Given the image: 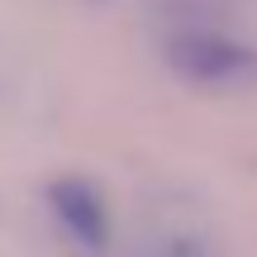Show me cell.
<instances>
[{"mask_svg":"<svg viewBox=\"0 0 257 257\" xmlns=\"http://www.w3.org/2000/svg\"><path fill=\"white\" fill-rule=\"evenodd\" d=\"M167 62L191 81H229L243 67H252V53L219 34H176L167 43Z\"/></svg>","mask_w":257,"mask_h":257,"instance_id":"obj_1","label":"cell"},{"mask_svg":"<svg viewBox=\"0 0 257 257\" xmlns=\"http://www.w3.org/2000/svg\"><path fill=\"white\" fill-rule=\"evenodd\" d=\"M48 200H53L57 219H62L76 238L105 243V210H100V200H95L91 186H81V181H57L53 191H48Z\"/></svg>","mask_w":257,"mask_h":257,"instance_id":"obj_2","label":"cell"}]
</instances>
